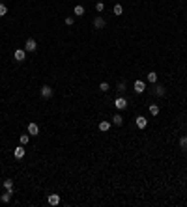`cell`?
<instances>
[{
  "label": "cell",
  "mask_w": 187,
  "mask_h": 207,
  "mask_svg": "<svg viewBox=\"0 0 187 207\" xmlns=\"http://www.w3.org/2000/svg\"><path fill=\"white\" fill-rule=\"evenodd\" d=\"M36 49H38L36 39H32V37H30V39H26V43H24V51H26V52H34Z\"/></svg>",
  "instance_id": "obj_1"
},
{
  "label": "cell",
  "mask_w": 187,
  "mask_h": 207,
  "mask_svg": "<svg viewBox=\"0 0 187 207\" xmlns=\"http://www.w3.org/2000/svg\"><path fill=\"white\" fill-rule=\"evenodd\" d=\"M13 58H15L17 62H24V60H26V51H24V49H17V51L13 52Z\"/></svg>",
  "instance_id": "obj_2"
},
{
  "label": "cell",
  "mask_w": 187,
  "mask_h": 207,
  "mask_svg": "<svg viewBox=\"0 0 187 207\" xmlns=\"http://www.w3.org/2000/svg\"><path fill=\"white\" fill-rule=\"evenodd\" d=\"M133 88H135L137 93H144V91H146V84H144V80H135Z\"/></svg>",
  "instance_id": "obj_3"
},
{
  "label": "cell",
  "mask_w": 187,
  "mask_h": 207,
  "mask_svg": "<svg viewBox=\"0 0 187 207\" xmlns=\"http://www.w3.org/2000/svg\"><path fill=\"white\" fill-rule=\"evenodd\" d=\"M28 134H32V136H38L40 134V125L38 123H28Z\"/></svg>",
  "instance_id": "obj_4"
},
{
  "label": "cell",
  "mask_w": 187,
  "mask_h": 207,
  "mask_svg": "<svg viewBox=\"0 0 187 207\" xmlns=\"http://www.w3.org/2000/svg\"><path fill=\"white\" fill-rule=\"evenodd\" d=\"M153 93L157 95V97H165L167 90H165V86H161V84H153Z\"/></svg>",
  "instance_id": "obj_5"
},
{
  "label": "cell",
  "mask_w": 187,
  "mask_h": 207,
  "mask_svg": "<svg viewBox=\"0 0 187 207\" xmlns=\"http://www.w3.org/2000/svg\"><path fill=\"white\" fill-rule=\"evenodd\" d=\"M114 106H116L118 110H125V108H127V101H125L123 97H118V99L114 101Z\"/></svg>",
  "instance_id": "obj_6"
},
{
  "label": "cell",
  "mask_w": 187,
  "mask_h": 207,
  "mask_svg": "<svg viewBox=\"0 0 187 207\" xmlns=\"http://www.w3.org/2000/svg\"><path fill=\"white\" fill-rule=\"evenodd\" d=\"M105 24H107V21H105L103 17H96V19H94V28H96V30L105 28Z\"/></svg>",
  "instance_id": "obj_7"
},
{
  "label": "cell",
  "mask_w": 187,
  "mask_h": 207,
  "mask_svg": "<svg viewBox=\"0 0 187 207\" xmlns=\"http://www.w3.org/2000/svg\"><path fill=\"white\" fill-rule=\"evenodd\" d=\"M41 97L43 99H49V97H52V88L51 86H41Z\"/></svg>",
  "instance_id": "obj_8"
},
{
  "label": "cell",
  "mask_w": 187,
  "mask_h": 207,
  "mask_svg": "<svg viewBox=\"0 0 187 207\" xmlns=\"http://www.w3.org/2000/svg\"><path fill=\"white\" fill-rule=\"evenodd\" d=\"M135 123H137V127H139V129H146V125H148V120L144 116H139L135 120Z\"/></svg>",
  "instance_id": "obj_9"
},
{
  "label": "cell",
  "mask_w": 187,
  "mask_h": 207,
  "mask_svg": "<svg viewBox=\"0 0 187 207\" xmlns=\"http://www.w3.org/2000/svg\"><path fill=\"white\" fill-rule=\"evenodd\" d=\"M47 202H49V205H58L60 203V196L58 194H49Z\"/></svg>",
  "instance_id": "obj_10"
},
{
  "label": "cell",
  "mask_w": 187,
  "mask_h": 207,
  "mask_svg": "<svg viewBox=\"0 0 187 207\" xmlns=\"http://www.w3.org/2000/svg\"><path fill=\"white\" fill-rule=\"evenodd\" d=\"M24 153H26V151H24V146L21 144L19 148H17L15 151H13V155H15V159H23V157H24Z\"/></svg>",
  "instance_id": "obj_11"
},
{
  "label": "cell",
  "mask_w": 187,
  "mask_h": 207,
  "mask_svg": "<svg viewBox=\"0 0 187 207\" xmlns=\"http://www.w3.org/2000/svg\"><path fill=\"white\" fill-rule=\"evenodd\" d=\"M84 11H86V9H84V6H80V4L73 8V13H75L77 17H82V15H84Z\"/></svg>",
  "instance_id": "obj_12"
},
{
  "label": "cell",
  "mask_w": 187,
  "mask_h": 207,
  "mask_svg": "<svg viewBox=\"0 0 187 207\" xmlns=\"http://www.w3.org/2000/svg\"><path fill=\"white\" fill-rule=\"evenodd\" d=\"M111 125H112L111 121H101V123H99V131H101V133H107V131L111 129Z\"/></svg>",
  "instance_id": "obj_13"
},
{
  "label": "cell",
  "mask_w": 187,
  "mask_h": 207,
  "mask_svg": "<svg viewBox=\"0 0 187 207\" xmlns=\"http://www.w3.org/2000/svg\"><path fill=\"white\" fill-rule=\"evenodd\" d=\"M4 188L8 192H13V179H4Z\"/></svg>",
  "instance_id": "obj_14"
},
{
  "label": "cell",
  "mask_w": 187,
  "mask_h": 207,
  "mask_svg": "<svg viewBox=\"0 0 187 207\" xmlns=\"http://www.w3.org/2000/svg\"><path fill=\"white\" fill-rule=\"evenodd\" d=\"M146 78H148V82H151V84H155V82H157V73H155V71H150Z\"/></svg>",
  "instance_id": "obj_15"
},
{
  "label": "cell",
  "mask_w": 187,
  "mask_h": 207,
  "mask_svg": "<svg viewBox=\"0 0 187 207\" xmlns=\"http://www.w3.org/2000/svg\"><path fill=\"white\" fill-rule=\"evenodd\" d=\"M11 194H13V192H8V190H6V194L0 196V200H2L4 203H9V200H11Z\"/></svg>",
  "instance_id": "obj_16"
},
{
  "label": "cell",
  "mask_w": 187,
  "mask_h": 207,
  "mask_svg": "<svg viewBox=\"0 0 187 207\" xmlns=\"http://www.w3.org/2000/svg\"><path fill=\"white\" fill-rule=\"evenodd\" d=\"M19 142H21L23 146H26L28 142H30V134H21V136H19Z\"/></svg>",
  "instance_id": "obj_17"
},
{
  "label": "cell",
  "mask_w": 187,
  "mask_h": 207,
  "mask_svg": "<svg viewBox=\"0 0 187 207\" xmlns=\"http://www.w3.org/2000/svg\"><path fill=\"white\" fill-rule=\"evenodd\" d=\"M112 123H114V125H122V123H123V118L120 116V114H116V116L112 118Z\"/></svg>",
  "instance_id": "obj_18"
},
{
  "label": "cell",
  "mask_w": 187,
  "mask_h": 207,
  "mask_svg": "<svg viewBox=\"0 0 187 207\" xmlns=\"http://www.w3.org/2000/svg\"><path fill=\"white\" fill-rule=\"evenodd\" d=\"M148 110H150L151 116H157V114H159V106H157V105H150V108H148Z\"/></svg>",
  "instance_id": "obj_19"
},
{
  "label": "cell",
  "mask_w": 187,
  "mask_h": 207,
  "mask_svg": "<svg viewBox=\"0 0 187 207\" xmlns=\"http://www.w3.org/2000/svg\"><path fill=\"white\" fill-rule=\"evenodd\" d=\"M180 148H182L183 151H187V136H182V138H180Z\"/></svg>",
  "instance_id": "obj_20"
},
{
  "label": "cell",
  "mask_w": 187,
  "mask_h": 207,
  "mask_svg": "<svg viewBox=\"0 0 187 207\" xmlns=\"http://www.w3.org/2000/svg\"><path fill=\"white\" fill-rule=\"evenodd\" d=\"M112 11H114V15H122V11H123V8L120 4H116L114 6V9H112Z\"/></svg>",
  "instance_id": "obj_21"
},
{
  "label": "cell",
  "mask_w": 187,
  "mask_h": 207,
  "mask_svg": "<svg viewBox=\"0 0 187 207\" xmlns=\"http://www.w3.org/2000/svg\"><path fill=\"white\" fill-rule=\"evenodd\" d=\"M6 13H8V8H6V4H2V2H0V17H4Z\"/></svg>",
  "instance_id": "obj_22"
},
{
  "label": "cell",
  "mask_w": 187,
  "mask_h": 207,
  "mask_svg": "<svg viewBox=\"0 0 187 207\" xmlns=\"http://www.w3.org/2000/svg\"><path fill=\"white\" fill-rule=\"evenodd\" d=\"M103 9H105V4H103V2H97V4H96V11H97V13H101Z\"/></svg>",
  "instance_id": "obj_23"
},
{
  "label": "cell",
  "mask_w": 187,
  "mask_h": 207,
  "mask_svg": "<svg viewBox=\"0 0 187 207\" xmlns=\"http://www.w3.org/2000/svg\"><path fill=\"white\" fill-rule=\"evenodd\" d=\"M99 91H109V84L107 82H101L99 84Z\"/></svg>",
  "instance_id": "obj_24"
},
{
  "label": "cell",
  "mask_w": 187,
  "mask_h": 207,
  "mask_svg": "<svg viewBox=\"0 0 187 207\" xmlns=\"http://www.w3.org/2000/svg\"><path fill=\"white\" fill-rule=\"evenodd\" d=\"M116 90H118V91H123V90H125V82H118Z\"/></svg>",
  "instance_id": "obj_25"
},
{
  "label": "cell",
  "mask_w": 187,
  "mask_h": 207,
  "mask_svg": "<svg viewBox=\"0 0 187 207\" xmlns=\"http://www.w3.org/2000/svg\"><path fill=\"white\" fill-rule=\"evenodd\" d=\"M73 23H75V19H73V17H66V24H68V26H71Z\"/></svg>",
  "instance_id": "obj_26"
}]
</instances>
